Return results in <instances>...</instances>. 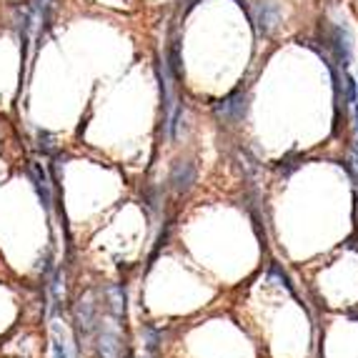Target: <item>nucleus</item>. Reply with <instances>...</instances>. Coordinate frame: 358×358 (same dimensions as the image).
Listing matches in <instances>:
<instances>
[{
	"mask_svg": "<svg viewBox=\"0 0 358 358\" xmlns=\"http://www.w3.org/2000/svg\"><path fill=\"white\" fill-rule=\"evenodd\" d=\"M98 353L103 358H118L120 356V338L113 331H101L98 336Z\"/></svg>",
	"mask_w": 358,
	"mask_h": 358,
	"instance_id": "5",
	"label": "nucleus"
},
{
	"mask_svg": "<svg viewBox=\"0 0 358 358\" xmlns=\"http://www.w3.org/2000/svg\"><path fill=\"white\" fill-rule=\"evenodd\" d=\"M346 101H348V106H351V108L358 103V85H356V80L348 76V73H346Z\"/></svg>",
	"mask_w": 358,
	"mask_h": 358,
	"instance_id": "6",
	"label": "nucleus"
},
{
	"mask_svg": "<svg viewBox=\"0 0 358 358\" xmlns=\"http://www.w3.org/2000/svg\"><path fill=\"white\" fill-rule=\"evenodd\" d=\"M198 180V168L193 161H176L168 173V185L176 196H185Z\"/></svg>",
	"mask_w": 358,
	"mask_h": 358,
	"instance_id": "2",
	"label": "nucleus"
},
{
	"mask_svg": "<svg viewBox=\"0 0 358 358\" xmlns=\"http://www.w3.org/2000/svg\"><path fill=\"white\" fill-rule=\"evenodd\" d=\"M281 20V10L271 0H256L253 3V23H256L258 36H271Z\"/></svg>",
	"mask_w": 358,
	"mask_h": 358,
	"instance_id": "4",
	"label": "nucleus"
},
{
	"mask_svg": "<svg viewBox=\"0 0 358 358\" xmlns=\"http://www.w3.org/2000/svg\"><path fill=\"white\" fill-rule=\"evenodd\" d=\"M53 358H68L66 346H63L60 341H53Z\"/></svg>",
	"mask_w": 358,
	"mask_h": 358,
	"instance_id": "7",
	"label": "nucleus"
},
{
	"mask_svg": "<svg viewBox=\"0 0 358 358\" xmlns=\"http://www.w3.org/2000/svg\"><path fill=\"white\" fill-rule=\"evenodd\" d=\"M323 45H326V50H329L336 66L341 71H348L353 60V43L348 30L343 25H326V30H323Z\"/></svg>",
	"mask_w": 358,
	"mask_h": 358,
	"instance_id": "1",
	"label": "nucleus"
},
{
	"mask_svg": "<svg viewBox=\"0 0 358 358\" xmlns=\"http://www.w3.org/2000/svg\"><path fill=\"white\" fill-rule=\"evenodd\" d=\"M353 120H356V138H358V103L353 106Z\"/></svg>",
	"mask_w": 358,
	"mask_h": 358,
	"instance_id": "8",
	"label": "nucleus"
},
{
	"mask_svg": "<svg viewBox=\"0 0 358 358\" xmlns=\"http://www.w3.org/2000/svg\"><path fill=\"white\" fill-rule=\"evenodd\" d=\"M248 113V96L243 90H233L231 96H226L221 103H215V118H221L223 123H238Z\"/></svg>",
	"mask_w": 358,
	"mask_h": 358,
	"instance_id": "3",
	"label": "nucleus"
}]
</instances>
